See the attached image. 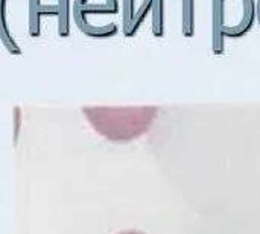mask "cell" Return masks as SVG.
Masks as SVG:
<instances>
[{
	"instance_id": "obj_1",
	"label": "cell",
	"mask_w": 260,
	"mask_h": 234,
	"mask_svg": "<svg viewBox=\"0 0 260 234\" xmlns=\"http://www.w3.org/2000/svg\"><path fill=\"white\" fill-rule=\"evenodd\" d=\"M91 125L107 139L131 140L143 134L154 122L155 110L151 107L140 108H87Z\"/></svg>"
},
{
	"instance_id": "obj_2",
	"label": "cell",
	"mask_w": 260,
	"mask_h": 234,
	"mask_svg": "<svg viewBox=\"0 0 260 234\" xmlns=\"http://www.w3.org/2000/svg\"><path fill=\"white\" fill-rule=\"evenodd\" d=\"M256 20V0H212V50L221 55L225 37L245 35Z\"/></svg>"
},
{
	"instance_id": "obj_3",
	"label": "cell",
	"mask_w": 260,
	"mask_h": 234,
	"mask_svg": "<svg viewBox=\"0 0 260 234\" xmlns=\"http://www.w3.org/2000/svg\"><path fill=\"white\" fill-rule=\"evenodd\" d=\"M119 0H73L72 12L78 27L88 37L104 38L107 34L98 27L96 17L114 15L119 12Z\"/></svg>"
},
{
	"instance_id": "obj_4",
	"label": "cell",
	"mask_w": 260,
	"mask_h": 234,
	"mask_svg": "<svg viewBox=\"0 0 260 234\" xmlns=\"http://www.w3.org/2000/svg\"><path fill=\"white\" fill-rule=\"evenodd\" d=\"M58 8L55 5H44L41 0H29V35H41V18L44 15H56Z\"/></svg>"
},
{
	"instance_id": "obj_5",
	"label": "cell",
	"mask_w": 260,
	"mask_h": 234,
	"mask_svg": "<svg viewBox=\"0 0 260 234\" xmlns=\"http://www.w3.org/2000/svg\"><path fill=\"white\" fill-rule=\"evenodd\" d=\"M8 2L9 0H0V41L3 46L8 49V52L14 55L21 53V47L17 43L15 37L12 35L11 26H9V18H8Z\"/></svg>"
},
{
	"instance_id": "obj_6",
	"label": "cell",
	"mask_w": 260,
	"mask_h": 234,
	"mask_svg": "<svg viewBox=\"0 0 260 234\" xmlns=\"http://www.w3.org/2000/svg\"><path fill=\"white\" fill-rule=\"evenodd\" d=\"M58 8V35L69 37L70 35V23H72V0H56Z\"/></svg>"
},
{
	"instance_id": "obj_7",
	"label": "cell",
	"mask_w": 260,
	"mask_h": 234,
	"mask_svg": "<svg viewBox=\"0 0 260 234\" xmlns=\"http://www.w3.org/2000/svg\"><path fill=\"white\" fill-rule=\"evenodd\" d=\"M195 2L197 0H183L181 3V30L187 38L195 34Z\"/></svg>"
},
{
	"instance_id": "obj_8",
	"label": "cell",
	"mask_w": 260,
	"mask_h": 234,
	"mask_svg": "<svg viewBox=\"0 0 260 234\" xmlns=\"http://www.w3.org/2000/svg\"><path fill=\"white\" fill-rule=\"evenodd\" d=\"M152 23L151 29L155 37L165 35V23H166V0H154L151 11Z\"/></svg>"
},
{
	"instance_id": "obj_9",
	"label": "cell",
	"mask_w": 260,
	"mask_h": 234,
	"mask_svg": "<svg viewBox=\"0 0 260 234\" xmlns=\"http://www.w3.org/2000/svg\"><path fill=\"white\" fill-rule=\"evenodd\" d=\"M152 3H154V0H143V2L140 3V6H139L137 11H136V15H134V18H133V21L129 23V26H128L125 30H122L125 37H134V35L137 34V30L140 29V26L145 23L146 17L151 14V11H152Z\"/></svg>"
},
{
	"instance_id": "obj_10",
	"label": "cell",
	"mask_w": 260,
	"mask_h": 234,
	"mask_svg": "<svg viewBox=\"0 0 260 234\" xmlns=\"http://www.w3.org/2000/svg\"><path fill=\"white\" fill-rule=\"evenodd\" d=\"M136 0H122V30H125L136 15Z\"/></svg>"
},
{
	"instance_id": "obj_11",
	"label": "cell",
	"mask_w": 260,
	"mask_h": 234,
	"mask_svg": "<svg viewBox=\"0 0 260 234\" xmlns=\"http://www.w3.org/2000/svg\"><path fill=\"white\" fill-rule=\"evenodd\" d=\"M256 14H257V21H259L260 24V0L256 2Z\"/></svg>"
},
{
	"instance_id": "obj_12",
	"label": "cell",
	"mask_w": 260,
	"mask_h": 234,
	"mask_svg": "<svg viewBox=\"0 0 260 234\" xmlns=\"http://www.w3.org/2000/svg\"><path fill=\"white\" fill-rule=\"evenodd\" d=\"M119 234H145V233H142V231H136V230H128V231H123V233H119Z\"/></svg>"
}]
</instances>
